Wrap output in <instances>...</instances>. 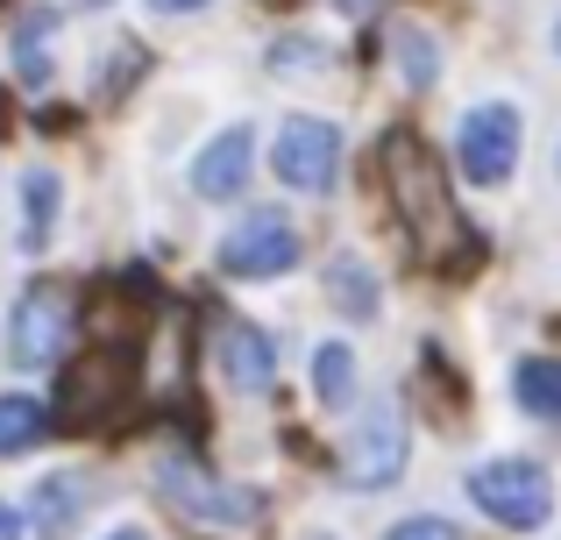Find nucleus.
Returning a JSON list of instances; mask_svg holds the SVG:
<instances>
[{
  "instance_id": "nucleus-7",
  "label": "nucleus",
  "mask_w": 561,
  "mask_h": 540,
  "mask_svg": "<svg viewBox=\"0 0 561 540\" xmlns=\"http://www.w3.org/2000/svg\"><path fill=\"white\" fill-rule=\"evenodd\" d=\"M271 171L306 199L334 193L342 185V128L320 122V114H285L271 128Z\"/></svg>"
},
{
  "instance_id": "nucleus-24",
  "label": "nucleus",
  "mask_w": 561,
  "mask_h": 540,
  "mask_svg": "<svg viewBox=\"0 0 561 540\" xmlns=\"http://www.w3.org/2000/svg\"><path fill=\"white\" fill-rule=\"evenodd\" d=\"M107 540H150V533H142V527H114Z\"/></svg>"
},
{
  "instance_id": "nucleus-26",
  "label": "nucleus",
  "mask_w": 561,
  "mask_h": 540,
  "mask_svg": "<svg viewBox=\"0 0 561 540\" xmlns=\"http://www.w3.org/2000/svg\"><path fill=\"white\" fill-rule=\"evenodd\" d=\"M313 540H334V533H313Z\"/></svg>"
},
{
  "instance_id": "nucleus-16",
  "label": "nucleus",
  "mask_w": 561,
  "mask_h": 540,
  "mask_svg": "<svg viewBox=\"0 0 561 540\" xmlns=\"http://www.w3.org/2000/svg\"><path fill=\"white\" fill-rule=\"evenodd\" d=\"M356 348L348 342H313V405L320 413H348V405L363 399V384H356Z\"/></svg>"
},
{
  "instance_id": "nucleus-4",
  "label": "nucleus",
  "mask_w": 561,
  "mask_h": 540,
  "mask_svg": "<svg viewBox=\"0 0 561 540\" xmlns=\"http://www.w3.org/2000/svg\"><path fill=\"white\" fill-rule=\"evenodd\" d=\"M128 384H136V356H128L122 342H100L93 356H79L65 370V384H57V405H50V427H100V420H114L128 405Z\"/></svg>"
},
{
  "instance_id": "nucleus-10",
  "label": "nucleus",
  "mask_w": 561,
  "mask_h": 540,
  "mask_svg": "<svg viewBox=\"0 0 561 540\" xmlns=\"http://www.w3.org/2000/svg\"><path fill=\"white\" fill-rule=\"evenodd\" d=\"M192 193L206 199V207H234V199L249 193V179H256V128L249 122H228L220 136H206L199 150H192Z\"/></svg>"
},
{
  "instance_id": "nucleus-2",
  "label": "nucleus",
  "mask_w": 561,
  "mask_h": 540,
  "mask_svg": "<svg viewBox=\"0 0 561 540\" xmlns=\"http://www.w3.org/2000/svg\"><path fill=\"white\" fill-rule=\"evenodd\" d=\"M469 498L505 533H540V527H554V513H561L548 462H534V456H483L477 470H469Z\"/></svg>"
},
{
  "instance_id": "nucleus-21",
  "label": "nucleus",
  "mask_w": 561,
  "mask_h": 540,
  "mask_svg": "<svg viewBox=\"0 0 561 540\" xmlns=\"http://www.w3.org/2000/svg\"><path fill=\"white\" fill-rule=\"evenodd\" d=\"M142 8H150V14H206L214 0H142Z\"/></svg>"
},
{
  "instance_id": "nucleus-12",
  "label": "nucleus",
  "mask_w": 561,
  "mask_h": 540,
  "mask_svg": "<svg viewBox=\"0 0 561 540\" xmlns=\"http://www.w3.org/2000/svg\"><path fill=\"white\" fill-rule=\"evenodd\" d=\"M85 476L79 470H50L36 491H28V533L36 540H71L85 527Z\"/></svg>"
},
{
  "instance_id": "nucleus-5",
  "label": "nucleus",
  "mask_w": 561,
  "mask_h": 540,
  "mask_svg": "<svg viewBox=\"0 0 561 540\" xmlns=\"http://www.w3.org/2000/svg\"><path fill=\"white\" fill-rule=\"evenodd\" d=\"M405 462H412L405 405H398V399H370L356 413V427H348V441H342V484L348 491H383V484L405 476Z\"/></svg>"
},
{
  "instance_id": "nucleus-6",
  "label": "nucleus",
  "mask_w": 561,
  "mask_h": 540,
  "mask_svg": "<svg viewBox=\"0 0 561 540\" xmlns=\"http://www.w3.org/2000/svg\"><path fill=\"white\" fill-rule=\"evenodd\" d=\"M299 256H306L299 221L277 214V207H256V214H242V221L220 235L214 264H220V277H234V285H263V277H291Z\"/></svg>"
},
{
  "instance_id": "nucleus-22",
  "label": "nucleus",
  "mask_w": 561,
  "mask_h": 540,
  "mask_svg": "<svg viewBox=\"0 0 561 540\" xmlns=\"http://www.w3.org/2000/svg\"><path fill=\"white\" fill-rule=\"evenodd\" d=\"M0 540H28V519H22V513H14V505H8V498H0Z\"/></svg>"
},
{
  "instance_id": "nucleus-3",
  "label": "nucleus",
  "mask_w": 561,
  "mask_h": 540,
  "mask_svg": "<svg viewBox=\"0 0 561 540\" xmlns=\"http://www.w3.org/2000/svg\"><path fill=\"white\" fill-rule=\"evenodd\" d=\"M519 157H526V122H519L512 100H477V107L455 122V171H462L469 185H483V193L512 185Z\"/></svg>"
},
{
  "instance_id": "nucleus-18",
  "label": "nucleus",
  "mask_w": 561,
  "mask_h": 540,
  "mask_svg": "<svg viewBox=\"0 0 561 540\" xmlns=\"http://www.w3.org/2000/svg\"><path fill=\"white\" fill-rule=\"evenodd\" d=\"M383 50H391V65H398V79H405V93H434V85H440V43H434V28L398 22Z\"/></svg>"
},
{
  "instance_id": "nucleus-9",
  "label": "nucleus",
  "mask_w": 561,
  "mask_h": 540,
  "mask_svg": "<svg viewBox=\"0 0 561 540\" xmlns=\"http://www.w3.org/2000/svg\"><path fill=\"white\" fill-rule=\"evenodd\" d=\"M65 334H71V299L65 285H28L8 313V356L14 370H43V363L65 356Z\"/></svg>"
},
{
  "instance_id": "nucleus-19",
  "label": "nucleus",
  "mask_w": 561,
  "mask_h": 540,
  "mask_svg": "<svg viewBox=\"0 0 561 540\" xmlns=\"http://www.w3.org/2000/svg\"><path fill=\"white\" fill-rule=\"evenodd\" d=\"M50 434V405L28 391H0V456H28Z\"/></svg>"
},
{
  "instance_id": "nucleus-13",
  "label": "nucleus",
  "mask_w": 561,
  "mask_h": 540,
  "mask_svg": "<svg viewBox=\"0 0 561 540\" xmlns=\"http://www.w3.org/2000/svg\"><path fill=\"white\" fill-rule=\"evenodd\" d=\"M320 285H328V306L348 320V328H370V320L383 313V285H377V271L363 264L356 250H342V256H328V271H320Z\"/></svg>"
},
{
  "instance_id": "nucleus-1",
  "label": "nucleus",
  "mask_w": 561,
  "mask_h": 540,
  "mask_svg": "<svg viewBox=\"0 0 561 540\" xmlns=\"http://www.w3.org/2000/svg\"><path fill=\"white\" fill-rule=\"evenodd\" d=\"M377 171H383V199H391V214L405 221V235L420 242L434 264L455 250V242H462V250H477V242H469V228H462V214H455V199H448L440 157L426 150L412 128H391V136L377 142Z\"/></svg>"
},
{
  "instance_id": "nucleus-11",
  "label": "nucleus",
  "mask_w": 561,
  "mask_h": 540,
  "mask_svg": "<svg viewBox=\"0 0 561 540\" xmlns=\"http://www.w3.org/2000/svg\"><path fill=\"white\" fill-rule=\"evenodd\" d=\"M214 370L228 391H242V399H263V391L277 384V342L271 328H256V320H214Z\"/></svg>"
},
{
  "instance_id": "nucleus-25",
  "label": "nucleus",
  "mask_w": 561,
  "mask_h": 540,
  "mask_svg": "<svg viewBox=\"0 0 561 540\" xmlns=\"http://www.w3.org/2000/svg\"><path fill=\"white\" fill-rule=\"evenodd\" d=\"M548 43H554V57H561V14H554V28H548Z\"/></svg>"
},
{
  "instance_id": "nucleus-20",
  "label": "nucleus",
  "mask_w": 561,
  "mask_h": 540,
  "mask_svg": "<svg viewBox=\"0 0 561 540\" xmlns=\"http://www.w3.org/2000/svg\"><path fill=\"white\" fill-rule=\"evenodd\" d=\"M383 540H469V533L440 513H412V519H398V527H383Z\"/></svg>"
},
{
  "instance_id": "nucleus-15",
  "label": "nucleus",
  "mask_w": 561,
  "mask_h": 540,
  "mask_svg": "<svg viewBox=\"0 0 561 540\" xmlns=\"http://www.w3.org/2000/svg\"><path fill=\"white\" fill-rule=\"evenodd\" d=\"M50 36H57V8H22V22H14L8 50H14V79H22L28 93H43V85H50V71H57Z\"/></svg>"
},
{
  "instance_id": "nucleus-14",
  "label": "nucleus",
  "mask_w": 561,
  "mask_h": 540,
  "mask_svg": "<svg viewBox=\"0 0 561 540\" xmlns=\"http://www.w3.org/2000/svg\"><path fill=\"white\" fill-rule=\"evenodd\" d=\"M57 214H65V171L57 164H28L22 171V250H50Z\"/></svg>"
},
{
  "instance_id": "nucleus-23",
  "label": "nucleus",
  "mask_w": 561,
  "mask_h": 540,
  "mask_svg": "<svg viewBox=\"0 0 561 540\" xmlns=\"http://www.w3.org/2000/svg\"><path fill=\"white\" fill-rule=\"evenodd\" d=\"M334 8H342V14H377L383 0H334Z\"/></svg>"
},
{
  "instance_id": "nucleus-8",
  "label": "nucleus",
  "mask_w": 561,
  "mask_h": 540,
  "mask_svg": "<svg viewBox=\"0 0 561 540\" xmlns=\"http://www.w3.org/2000/svg\"><path fill=\"white\" fill-rule=\"evenodd\" d=\"M157 491H164L185 519H206V527H256V519H263V491L220 484V476H206L192 456H164V462H157Z\"/></svg>"
},
{
  "instance_id": "nucleus-17",
  "label": "nucleus",
  "mask_w": 561,
  "mask_h": 540,
  "mask_svg": "<svg viewBox=\"0 0 561 540\" xmlns=\"http://www.w3.org/2000/svg\"><path fill=\"white\" fill-rule=\"evenodd\" d=\"M512 405L526 420H561V356H519L512 363Z\"/></svg>"
}]
</instances>
